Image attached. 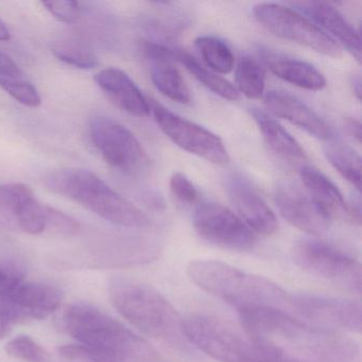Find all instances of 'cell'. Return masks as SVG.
I'll use <instances>...</instances> for the list:
<instances>
[{"instance_id": "1", "label": "cell", "mask_w": 362, "mask_h": 362, "mask_svg": "<svg viewBox=\"0 0 362 362\" xmlns=\"http://www.w3.org/2000/svg\"><path fill=\"white\" fill-rule=\"evenodd\" d=\"M240 326L254 338L303 362H356L359 349L342 332L311 325L274 308L239 310Z\"/></svg>"}, {"instance_id": "2", "label": "cell", "mask_w": 362, "mask_h": 362, "mask_svg": "<svg viewBox=\"0 0 362 362\" xmlns=\"http://www.w3.org/2000/svg\"><path fill=\"white\" fill-rule=\"evenodd\" d=\"M187 275L203 291L238 311L260 307L291 313L293 293L262 275L211 259L192 260L188 264Z\"/></svg>"}, {"instance_id": "3", "label": "cell", "mask_w": 362, "mask_h": 362, "mask_svg": "<svg viewBox=\"0 0 362 362\" xmlns=\"http://www.w3.org/2000/svg\"><path fill=\"white\" fill-rule=\"evenodd\" d=\"M59 326L79 344L109 354L120 362L156 360V351L143 338L90 305H66L59 317Z\"/></svg>"}, {"instance_id": "4", "label": "cell", "mask_w": 362, "mask_h": 362, "mask_svg": "<svg viewBox=\"0 0 362 362\" xmlns=\"http://www.w3.org/2000/svg\"><path fill=\"white\" fill-rule=\"evenodd\" d=\"M109 294L114 308L139 332L175 349H187L184 320L160 292L139 281L116 279Z\"/></svg>"}, {"instance_id": "5", "label": "cell", "mask_w": 362, "mask_h": 362, "mask_svg": "<svg viewBox=\"0 0 362 362\" xmlns=\"http://www.w3.org/2000/svg\"><path fill=\"white\" fill-rule=\"evenodd\" d=\"M46 188L69 199L116 226L146 228L150 220L141 209L118 194L94 173L67 168L49 173L44 180Z\"/></svg>"}, {"instance_id": "6", "label": "cell", "mask_w": 362, "mask_h": 362, "mask_svg": "<svg viewBox=\"0 0 362 362\" xmlns=\"http://www.w3.org/2000/svg\"><path fill=\"white\" fill-rule=\"evenodd\" d=\"M183 328L188 342L216 361L303 362L213 315H192L184 320Z\"/></svg>"}, {"instance_id": "7", "label": "cell", "mask_w": 362, "mask_h": 362, "mask_svg": "<svg viewBox=\"0 0 362 362\" xmlns=\"http://www.w3.org/2000/svg\"><path fill=\"white\" fill-rule=\"evenodd\" d=\"M292 253L296 266L304 272L353 293H361V264L342 250L308 239L296 243Z\"/></svg>"}, {"instance_id": "8", "label": "cell", "mask_w": 362, "mask_h": 362, "mask_svg": "<svg viewBox=\"0 0 362 362\" xmlns=\"http://www.w3.org/2000/svg\"><path fill=\"white\" fill-rule=\"evenodd\" d=\"M90 141L103 160L127 175H141L150 158L137 137L124 124L107 116H95L88 124Z\"/></svg>"}, {"instance_id": "9", "label": "cell", "mask_w": 362, "mask_h": 362, "mask_svg": "<svg viewBox=\"0 0 362 362\" xmlns=\"http://www.w3.org/2000/svg\"><path fill=\"white\" fill-rule=\"evenodd\" d=\"M253 13L256 20L275 37L329 58L338 59L342 54V48L334 40L296 10L279 4L259 3L254 6Z\"/></svg>"}, {"instance_id": "10", "label": "cell", "mask_w": 362, "mask_h": 362, "mask_svg": "<svg viewBox=\"0 0 362 362\" xmlns=\"http://www.w3.org/2000/svg\"><path fill=\"white\" fill-rule=\"evenodd\" d=\"M61 292L54 286L22 276L0 293V321L12 329L18 324L46 319L61 304Z\"/></svg>"}, {"instance_id": "11", "label": "cell", "mask_w": 362, "mask_h": 362, "mask_svg": "<svg viewBox=\"0 0 362 362\" xmlns=\"http://www.w3.org/2000/svg\"><path fill=\"white\" fill-rule=\"evenodd\" d=\"M60 211L42 204L29 186L22 183L0 186V218L4 228H18L29 235L54 236Z\"/></svg>"}, {"instance_id": "12", "label": "cell", "mask_w": 362, "mask_h": 362, "mask_svg": "<svg viewBox=\"0 0 362 362\" xmlns=\"http://www.w3.org/2000/svg\"><path fill=\"white\" fill-rule=\"evenodd\" d=\"M150 110L160 130L177 147L219 166L230 162L223 141L211 131L173 113L156 101H151Z\"/></svg>"}, {"instance_id": "13", "label": "cell", "mask_w": 362, "mask_h": 362, "mask_svg": "<svg viewBox=\"0 0 362 362\" xmlns=\"http://www.w3.org/2000/svg\"><path fill=\"white\" fill-rule=\"evenodd\" d=\"M291 315L332 332L360 334L362 329L361 304L356 300L317 294H293Z\"/></svg>"}, {"instance_id": "14", "label": "cell", "mask_w": 362, "mask_h": 362, "mask_svg": "<svg viewBox=\"0 0 362 362\" xmlns=\"http://www.w3.org/2000/svg\"><path fill=\"white\" fill-rule=\"evenodd\" d=\"M194 226L199 236L207 243L238 253L255 247L256 235L238 216L218 203H204L194 211Z\"/></svg>"}, {"instance_id": "15", "label": "cell", "mask_w": 362, "mask_h": 362, "mask_svg": "<svg viewBox=\"0 0 362 362\" xmlns=\"http://www.w3.org/2000/svg\"><path fill=\"white\" fill-rule=\"evenodd\" d=\"M226 192L238 217L254 234L269 237L279 230L276 216L245 177L237 175L228 177Z\"/></svg>"}, {"instance_id": "16", "label": "cell", "mask_w": 362, "mask_h": 362, "mask_svg": "<svg viewBox=\"0 0 362 362\" xmlns=\"http://www.w3.org/2000/svg\"><path fill=\"white\" fill-rule=\"evenodd\" d=\"M275 203L281 217L302 232L319 236L329 228L332 218L307 192L298 188L281 186L275 192Z\"/></svg>"}, {"instance_id": "17", "label": "cell", "mask_w": 362, "mask_h": 362, "mask_svg": "<svg viewBox=\"0 0 362 362\" xmlns=\"http://www.w3.org/2000/svg\"><path fill=\"white\" fill-rule=\"evenodd\" d=\"M141 54L150 65V75L156 88L175 103L187 105L190 92L180 71L175 69V52L154 43L143 41Z\"/></svg>"}, {"instance_id": "18", "label": "cell", "mask_w": 362, "mask_h": 362, "mask_svg": "<svg viewBox=\"0 0 362 362\" xmlns=\"http://www.w3.org/2000/svg\"><path fill=\"white\" fill-rule=\"evenodd\" d=\"M264 103L271 113L291 122L311 136L325 141L336 139L332 127L296 97L281 90H272L266 94Z\"/></svg>"}, {"instance_id": "19", "label": "cell", "mask_w": 362, "mask_h": 362, "mask_svg": "<svg viewBox=\"0 0 362 362\" xmlns=\"http://www.w3.org/2000/svg\"><path fill=\"white\" fill-rule=\"evenodd\" d=\"M292 7L307 14L330 39L347 50L358 62L361 61V44L356 29L332 6L325 3H292ZM298 12V13H300Z\"/></svg>"}, {"instance_id": "20", "label": "cell", "mask_w": 362, "mask_h": 362, "mask_svg": "<svg viewBox=\"0 0 362 362\" xmlns=\"http://www.w3.org/2000/svg\"><path fill=\"white\" fill-rule=\"evenodd\" d=\"M95 81L103 93L119 109L130 115L146 118L151 113L149 101L130 76L115 67L103 69L97 74Z\"/></svg>"}, {"instance_id": "21", "label": "cell", "mask_w": 362, "mask_h": 362, "mask_svg": "<svg viewBox=\"0 0 362 362\" xmlns=\"http://www.w3.org/2000/svg\"><path fill=\"white\" fill-rule=\"evenodd\" d=\"M252 115L273 153L291 166L300 168L306 166L308 160L306 152L277 120L258 110H254Z\"/></svg>"}, {"instance_id": "22", "label": "cell", "mask_w": 362, "mask_h": 362, "mask_svg": "<svg viewBox=\"0 0 362 362\" xmlns=\"http://www.w3.org/2000/svg\"><path fill=\"white\" fill-rule=\"evenodd\" d=\"M300 177L307 194L315 200L330 218L341 217L351 220V205L346 203L336 185L315 167L300 168Z\"/></svg>"}, {"instance_id": "23", "label": "cell", "mask_w": 362, "mask_h": 362, "mask_svg": "<svg viewBox=\"0 0 362 362\" xmlns=\"http://www.w3.org/2000/svg\"><path fill=\"white\" fill-rule=\"evenodd\" d=\"M269 69L279 79L303 90L317 92L325 88V77L313 65L296 59L271 56L266 58Z\"/></svg>"}, {"instance_id": "24", "label": "cell", "mask_w": 362, "mask_h": 362, "mask_svg": "<svg viewBox=\"0 0 362 362\" xmlns=\"http://www.w3.org/2000/svg\"><path fill=\"white\" fill-rule=\"evenodd\" d=\"M175 61L181 63L186 71L194 76L205 88H209L214 94L218 95L226 100L236 101L239 98L238 90L228 80L218 76L211 69H205L200 64L192 54L185 50L175 52Z\"/></svg>"}, {"instance_id": "25", "label": "cell", "mask_w": 362, "mask_h": 362, "mask_svg": "<svg viewBox=\"0 0 362 362\" xmlns=\"http://www.w3.org/2000/svg\"><path fill=\"white\" fill-rule=\"evenodd\" d=\"M324 152L328 162L340 173L341 177L360 192L361 158L359 154L349 146L334 141H328Z\"/></svg>"}, {"instance_id": "26", "label": "cell", "mask_w": 362, "mask_h": 362, "mask_svg": "<svg viewBox=\"0 0 362 362\" xmlns=\"http://www.w3.org/2000/svg\"><path fill=\"white\" fill-rule=\"evenodd\" d=\"M206 66L215 74L230 73L234 69L235 57L228 44L222 40L209 35L197 37L194 41Z\"/></svg>"}, {"instance_id": "27", "label": "cell", "mask_w": 362, "mask_h": 362, "mask_svg": "<svg viewBox=\"0 0 362 362\" xmlns=\"http://www.w3.org/2000/svg\"><path fill=\"white\" fill-rule=\"evenodd\" d=\"M235 80L236 90L247 98L258 99L264 95L266 88V73L259 63L251 57H243L238 61Z\"/></svg>"}, {"instance_id": "28", "label": "cell", "mask_w": 362, "mask_h": 362, "mask_svg": "<svg viewBox=\"0 0 362 362\" xmlns=\"http://www.w3.org/2000/svg\"><path fill=\"white\" fill-rule=\"evenodd\" d=\"M52 52L59 60L76 69L88 71L98 66V58L92 48L79 40H63L54 46Z\"/></svg>"}, {"instance_id": "29", "label": "cell", "mask_w": 362, "mask_h": 362, "mask_svg": "<svg viewBox=\"0 0 362 362\" xmlns=\"http://www.w3.org/2000/svg\"><path fill=\"white\" fill-rule=\"evenodd\" d=\"M0 88H3L14 100L18 101L25 107H40L42 103L41 95L37 88L23 76L18 77H8L0 76Z\"/></svg>"}, {"instance_id": "30", "label": "cell", "mask_w": 362, "mask_h": 362, "mask_svg": "<svg viewBox=\"0 0 362 362\" xmlns=\"http://www.w3.org/2000/svg\"><path fill=\"white\" fill-rule=\"evenodd\" d=\"M6 353L24 362H50L48 351L28 336H18L6 345Z\"/></svg>"}, {"instance_id": "31", "label": "cell", "mask_w": 362, "mask_h": 362, "mask_svg": "<svg viewBox=\"0 0 362 362\" xmlns=\"http://www.w3.org/2000/svg\"><path fill=\"white\" fill-rule=\"evenodd\" d=\"M59 354L67 360H80L86 362H120L117 358L98 349L86 346V345L69 344L61 346Z\"/></svg>"}, {"instance_id": "32", "label": "cell", "mask_w": 362, "mask_h": 362, "mask_svg": "<svg viewBox=\"0 0 362 362\" xmlns=\"http://www.w3.org/2000/svg\"><path fill=\"white\" fill-rule=\"evenodd\" d=\"M42 6L57 20L65 24H75L80 20L83 12L81 4L73 0L45 1L42 3Z\"/></svg>"}, {"instance_id": "33", "label": "cell", "mask_w": 362, "mask_h": 362, "mask_svg": "<svg viewBox=\"0 0 362 362\" xmlns=\"http://www.w3.org/2000/svg\"><path fill=\"white\" fill-rule=\"evenodd\" d=\"M169 185L171 194L177 202L185 205H192L198 202V190L184 173L180 171L173 173Z\"/></svg>"}, {"instance_id": "34", "label": "cell", "mask_w": 362, "mask_h": 362, "mask_svg": "<svg viewBox=\"0 0 362 362\" xmlns=\"http://www.w3.org/2000/svg\"><path fill=\"white\" fill-rule=\"evenodd\" d=\"M0 76H8V77L23 76L18 65L3 52H0Z\"/></svg>"}, {"instance_id": "35", "label": "cell", "mask_w": 362, "mask_h": 362, "mask_svg": "<svg viewBox=\"0 0 362 362\" xmlns=\"http://www.w3.org/2000/svg\"><path fill=\"white\" fill-rule=\"evenodd\" d=\"M345 127L351 136H353L358 144L361 143V124L359 120H356L355 118H347Z\"/></svg>"}, {"instance_id": "36", "label": "cell", "mask_w": 362, "mask_h": 362, "mask_svg": "<svg viewBox=\"0 0 362 362\" xmlns=\"http://www.w3.org/2000/svg\"><path fill=\"white\" fill-rule=\"evenodd\" d=\"M10 39H11V33H10L7 25L0 20V42H7Z\"/></svg>"}, {"instance_id": "37", "label": "cell", "mask_w": 362, "mask_h": 362, "mask_svg": "<svg viewBox=\"0 0 362 362\" xmlns=\"http://www.w3.org/2000/svg\"><path fill=\"white\" fill-rule=\"evenodd\" d=\"M353 88L356 97H357L358 100H360V98H361V80H360L359 77L355 78V79H354Z\"/></svg>"}, {"instance_id": "38", "label": "cell", "mask_w": 362, "mask_h": 362, "mask_svg": "<svg viewBox=\"0 0 362 362\" xmlns=\"http://www.w3.org/2000/svg\"><path fill=\"white\" fill-rule=\"evenodd\" d=\"M0 226H3V222H1V219H0Z\"/></svg>"}]
</instances>
